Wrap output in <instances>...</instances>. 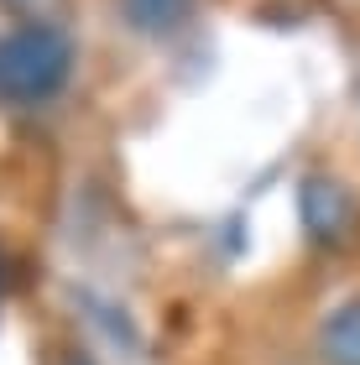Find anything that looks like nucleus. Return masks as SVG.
<instances>
[{
  "instance_id": "1",
  "label": "nucleus",
  "mask_w": 360,
  "mask_h": 365,
  "mask_svg": "<svg viewBox=\"0 0 360 365\" xmlns=\"http://www.w3.org/2000/svg\"><path fill=\"white\" fill-rule=\"evenodd\" d=\"M68 63H73V47L63 37L58 26H42L31 21L21 31H11L6 42H0V89L11 99H47L63 89V78H68Z\"/></svg>"
},
{
  "instance_id": "2",
  "label": "nucleus",
  "mask_w": 360,
  "mask_h": 365,
  "mask_svg": "<svg viewBox=\"0 0 360 365\" xmlns=\"http://www.w3.org/2000/svg\"><path fill=\"white\" fill-rule=\"evenodd\" d=\"M303 225L314 240H339L350 225V193L329 178H308L303 182Z\"/></svg>"
},
{
  "instance_id": "3",
  "label": "nucleus",
  "mask_w": 360,
  "mask_h": 365,
  "mask_svg": "<svg viewBox=\"0 0 360 365\" xmlns=\"http://www.w3.org/2000/svg\"><path fill=\"white\" fill-rule=\"evenodd\" d=\"M319 350L329 365H360V303H345L319 329Z\"/></svg>"
},
{
  "instance_id": "4",
  "label": "nucleus",
  "mask_w": 360,
  "mask_h": 365,
  "mask_svg": "<svg viewBox=\"0 0 360 365\" xmlns=\"http://www.w3.org/2000/svg\"><path fill=\"white\" fill-rule=\"evenodd\" d=\"M183 11H188V0H125V16H130V21H136L141 31H162V26H173Z\"/></svg>"
},
{
  "instance_id": "5",
  "label": "nucleus",
  "mask_w": 360,
  "mask_h": 365,
  "mask_svg": "<svg viewBox=\"0 0 360 365\" xmlns=\"http://www.w3.org/2000/svg\"><path fill=\"white\" fill-rule=\"evenodd\" d=\"M63 365H89V360H84V355H68V360H63Z\"/></svg>"
}]
</instances>
